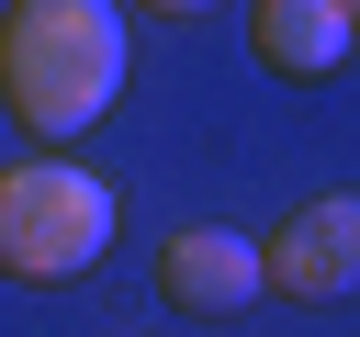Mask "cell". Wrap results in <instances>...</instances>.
<instances>
[{"label":"cell","mask_w":360,"mask_h":337,"mask_svg":"<svg viewBox=\"0 0 360 337\" xmlns=\"http://www.w3.org/2000/svg\"><path fill=\"white\" fill-rule=\"evenodd\" d=\"M112 180L79 157H11L0 168V281H79L112 247Z\"/></svg>","instance_id":"obj_2"},{"label":"cell","mask_w":360,"mask_h":337,"mask_svg":"<svg viewBox=\"0 0 360 337\" xmlns=\"http://www.w3.org/2000/svg\"><path fill=\"white\" fill-rule=\"evenodd\" d=\"M158 292L180 303V315H248L270 281H259V236H236V225H180L169 247H158Z\"/></svg>","instance_id":"obj_4"},{"label":"cell","mask_w":360,"mask_h":337,"mask_svg":"<svg viewBox=\"0 0 360 337\" xmlns=\"http://www.w3.org/2000/svg\"><path fill=\"white\" fill-rule=\"evenodd\" d=\"M124 0H11L0 11V112L45 146L90 135L124 101Z\"/></svg>","instance_id":"obj_1"},{"label":"cell","mask_w":360,"mask_h":337,"mask_svg":"<svg viewBox=\"0 0 360 337\" xmlns=\"http://www.w3.org/2000/svg\"><path fill=\"white\" fill-rule=\"evenodd\" d=\"M259 281L281 303H349L360 292V191H326V202L281 213V236H259Z\"/></svg>","instance_id":"obj_3"},{"label":"cell","mask_w":360,"mask_h":337,"mask_svg":"<svg viewBox=\"0 0 360 337\" xmlns=\"http://www.w3.org/2000/svg\"><path fill=\"white\" fill-rule=\"evenodd\" d=\"M338 11H349V22H360V0H338Z\"/></svg>","instance_id":"obj_7"},{"label":"cell","mask_w":360,"mask_h":337,"mask_svg":"<svg viewBox=\"0 0 360 337\" xmlns=\"http://www.w3.org/2000/svg\"><path fill=\"white\" fill-rule=\"evenodd\" d=\"M349 11L338 0H259L248 11V45H259V67H281V79H338L349 67Z\"/></svg>","instance_id":"obj_5"},{"label":"cell","mask_w":360,"mask_h":337,"mask_svg":"<svg viewBox=\"0 0 360 337\" xmlns=\"http://www.w3.org/2000/svg\"><path fill=\"white\" fill-rule=\"evenodd\" d=\"M135 11H169V22H191V11H214V0H135Z\"/></svg>","instance_id":"obj_6"}]
</instances>
